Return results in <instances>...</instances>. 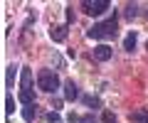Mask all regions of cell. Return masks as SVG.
<instances>
[{
    "label": "cell",
    "mask_w": 148,
    "mask_h": 123,
    "mask_svg": "<svg viewBox=\"0 0 148 123\" xmlns=\"http://www.w3.org/2000/svg\"><path fill=\"white\" fill-rule=\"evenodd\" d=\"M136 15H138V5H136V3H128V5H126V17L133 20Z\"/></svg>",
    "instance_id": "obj_13"
},
{
    "label": "cell",
    "mask_w": 148,
    "mask_h": 123,
    "mask_svg": "<svg viewBox=\"0 0 148 123\" xmlns=\"http://www.w3.org/2000/svg\"><path fill=\"white\" fill-rule=\"evenodd\" d=\"M84 103H86V106H101V101H99V96H84Z\"/></svg>",
    "instance_id": "obj_15"
},
{
    "label": "cell",
    "mask_w": 148,
    "mask_h": 123,
    "mask_svg": "<svg viewBox=\"0 0 148 123\" xmlns=\"http://www.w3.org/2000/svg\"><path fill=\"white\" fill-rule=\"evenodd\" d=\"M111 54H114V49H111L109 44H96L94 47V59L96 62H109Z\"/></svg>",
    "instance_id": "obj_5"
},
{
    "label": "cell",
    "mask_w": 148,
    "mask_h": 123,
    "mask_svg": "<svg viewBox=\"0 0 148 123\" xmlns=\"http://www.w3.org/2000/svg\"><path fill=\"white\" fill-rule=\"evenodd\" d=\"M12 81H15V67H8V74H5V84L12 86Z\"/></svg>",
    "instance_id": "obj_14"
},
{
    "label": "cell",
    "mask_w": 148,
    "mask_h": 123,
    "mask_svg": "<svg viewBox=\"0 0 148 123\" xmlns=\"http://www.w3.org/2000/svg\"><path fill=\"white\" fill-rule=\"evenodd\" d=\"M35 103H32V106H22V118H25V121L27 123H30V121H35Z\"/></svg>",
    "instance_id": "obj_11"
},
{
    "label": "cell",
    "mask_w": 148,
    "mask_h": 123,
    "mask_svg": "<svg viewBox=\"0 0 148 123\" xmlns=\"http://www.w3.org/2000/svg\"><path fill=\"white\" fill-rule=\"evenodd\" d=\"M79 123H96V118L91 116V113H86V116H82V118H79Z\"/></svg>",
    "instance_id": "obj_18"
},
{
    "label": "cell",
    "mask_w": 148,
    "mask_h": 123,
    "mask_svg": "<svg viewBox=\"0 0 148 123\" xmlns=\"http://www.w3.org/2000/svg\"><path fill=\"white\" fill-rule=\"evenodd\" d=\"M67 22H74V10H67Z\"/></svg>",
    "instance_id": "obj_19"
},
{
    "label": "cell",
    "mask_w": 148,
    "mask_h": 123,
    "mask_svg": "<svg viewBox=\"0 0 148 123\" xmlns=\"http://www.w3.org/2000/svg\"><path fill=\"white\" fill-rule=\"evenodd\" d=\"M47 121H49V123H62V116H59L57 111H49V113H47Z\"/></svg>",
    "instance_id": "obj_16"
},
{
    "label": "cell",
    "mask_w": 148,
    "mask_h": 123,
    "mask_svg": "<svg viewBox=\"0 0 148 123\" xmlns=\"http://www.w3.org/2000/svg\"><path fill=\"white\" fill-rule=\"evenodd\" d=\"M116 32H119L116 17H109V20L96 22L94 27H89L86 37H91V39H114V37H116Z\"/></svg>",
    "instance_id": "obj_1"
},
{
    "label": "cell",
    "mask_w": 148,
    "mask_h": 123,
    "mask_svg": "<svg viewBox=\"0 0 148 123\" xmlns=\"http://www.w3.org/2000/svg\"><path fill=\"white\" fill-rule=\"evenodd\" d=\"M64 99H67V101H74V99H79V86L74 84L72 79L64 81Z\"/></svg>",
    "instance_id": "obj_6"
},
{
    "label": "cell",
    "mask_w": 148,
    "mask_h": 123,
    "mask_svg": "<svg viewBox=\"0 0 148 123\" xmlns=\"http://www.w3.org/2000/svg\"><path fill=\"white\" fill-rule=\"evenodd\" d=\"M146 49H148V42H146Z\"/></svg>",
    "instance_id": "obj_20"
},
{
    "label": "cell",
    "mask_w": 148,
    "mask_h": 123,
    "mask_svg": "<svg viewBox=\"0 0 148 123\" xmlns=\"http://www.w3.org/2000/svg\"><path fill=\"white\" fill-rule=\"evenodd\" d=\"M20 101H22V106H32V103H35V94L20 89Z\"/></svg>",
    "instance_id": "obj_10"
},
{
    "label": "cell",
    "mask_w": 148,
    "mask_h": 123,
    "mask_svg": "<svg viewBox=\"0 0 148 123\" xmlns=\"http://www.w3.org/2000/svg\"><path fill=\"white\" fill-rule=\"evenodd\" d=\"M128 121L131 123H148V111L146 108H136V111H131Z\"/></svg>",
    "instance_id": "obj_8"
},
{
    "label": "cell",
    "mask_w": 148,
    "mask_h": 123,
    "mask_svg": "<svg viewBox=\"0 0 148 123\" xmlns=\"http://www.w3.org/2000/svg\"><path fill=\"white\" fill-rule=\"evenodd\" d=\"M5 113H8V116H10V113H15V99H12L10 94L5 96Z\"/></svg>",
    "instance_id": "obj_12"
},
{
    "label": "cell",
    "mask_w": 148,
    "mask_h": 123,
    "mask_svg": "<svg viewBox=\"0 0 148 123\" xmlns=\"http://www.w3.org/2000/svg\"><path fill=\"white\" fill-rule=\"evenodd\" d=\"M104 123H116V116L111 111H104Z\"/></svg>",
    "instance_id": "obj_17"
},
{
    "label": "cell",
    "mask_w": 148,
    "mask_h": 123,
    "mask_svg": "<svg viewBox=\"0 0 148 123\" xmlns=\"http://www.w3.org/2000/svg\"><path fill=\"white\" fill-rule=\"evenodd\" d=\"M20 86H22V91H32V71H30V67H22V71H20Z\"/></svg>",
    "instance_id": "obj_7"
},
{
    "label": "cell",
    "mask_w": 148,
    "mask_h": 123,
    "mask_svg": "<svg viewBox=\"0 0 148 123\" xmlns=\"http://www.w3.org/2000/svg\"><path fill=\"white\" fill-rule=\"evenodd\" d=\"M82 7L86 15H101L104 10H109V0H84Z\"/></svg>",
    "instance_id": "obj_3"
},
{
    "label": "cell",
    "mask_w": 148,
    "mask_h": 123,
    "mask_svg": "<svg viewBox=\"0 0 148 123\" xmlns=\"http://www.w3.org/2000/svg\"><path fill=\"white\" fill-rule=\"evenodd\" d=\"M37 86H40L42 91H47V94H54V91L62 86V81H59L57 71H52V69H42L40 74H37Z\"/></svg>",
    "instance_id": "obj_2"
},
{
    "label": "cell",
    "mask_w": 148,
    "mask_h": 123,
    "mask_svg": "<svg viewBox=\"0 0 148 123\" xmlns=\"http://www.w3.org/2000/svg\"><path fill=\"white\" fill-rule=\"evenodd\" d=\"M69 35V25H52L49 27V37L54 39V42H64Z\"/></svg>",
    "instance_id": "obj_4"
},
{
    "label": "cell",
    "mask_w": 148,
    "mask_h": 123,
    "mask_svg": "<svg viewBox=\"0 0 148 123\" xmlns=\"http://www.w3.org/2000/svg\"><path fill=\"white\" fill-rule=\"evenodd\" d=\"M123 49H126V52H133V49H136V32H128L126 35V39H123Z\"/></svg>",
    "instance_id": "obj_9"
}]
</instances>
